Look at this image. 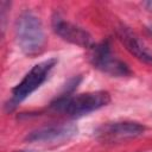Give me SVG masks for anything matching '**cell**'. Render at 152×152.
I'll return each mask as SVG.
<instances>
[{
  "label": "cell",
  "instance_id": "7",
  "mask_svg": "<svg viewBox=\"0 0 152 152\" xmlns=\"http://www.w3.org/2000/svg\"><path fill=\"white\" fill-rule=\"evenodd\" d=\"M77 126L74 124L64 125H52L32 131L26 135V141L28 142H51L68 140L77 134Z\"/></svg>",
  "mask_w": 152,
  "mask_h": 152
},
{
  "label": "cell",
  "instance_id": "5",
  "mask_svg": "<svg viewBox=\"0 0 152 152\" xmlns=\"http://www.w3.org/2000/svg\"><path fill=\"white\" fill-rule=\"evenodd\" d=\"M145 126L135 121H116L101 125L96 128L95 135L104 142H119L140 137L145 132Z\"/></svg>",
  "mask_w": 152,
  "mask_h": 152
},
{
  "label": "cell",
  "instance_id": "3",
  "mask_svg": "<svg viewBox=\"0 0 152 152\" xmlns=\"http://www.w3.org/2000/svg\"><path fill=\"white\" fill-rule=\"evenodd\" d=\"M56 63V58H49L36 64L25 75V77L12 89V96L5 104L6 110L12 112L14 108L18 107L19 103H21L27 96H30L34 90H37L46 81L50 71L53 69Z\"/></svg>",
  "mask_w": 152,
  "mask_h": 152
},
{
  "label": "cell",
  "instance_id": "9",
  "mask_svg": "<svg viewBox=\"0 0 152 152\" xmlns=\"http://www.w3.org/2000/svg\"><path fill=\"white\" fill-rule=\"evenodd\" d=\"M142 5H144V7H145L148 12H151V13H152V0L145 1V2H142Z\"/></svg>",
  "mask_w": 152,
  "mask_h": 152
},
{
  "label": "cell",
  "instance_id": "8",
  "mask_svg": "<svg viewBox=\"0 0 152 152\" xmlns=\"http://www.w3.org/2000/svg\"><path fill=\"white\" fill-rule=\"evenodd\" d=\"M116 36L131 55H133L140 62L152 66V51L139 39L134 32H132L126 26H120L116 30Z\"/></svg>",
  "mask_w": 152,
  "mask_h": 152
},
{
  "label": "cell",
  "instance_id": "2",
  "mask_svg": "<svg viewBox=\"0 0 152 152\" xmlns=\"http://www.w3.org/2000/svg\"><path fill=\"white\" fill-rule=\"evenodd\" d=\"M110 102L108 91L97 90L78 95L63 94L51 103V109L70 116H82L97 110Z\"/></svg>",
  "mask_w": 152,
  "mask_h": 152
},
{
  "label": "cell",
  "instance_id": "4",
  "mask_svg": "<svg viewBox=\"0 0 152 152\" xmlns=\"http://www.w3.org/2000/svg\"><path fill=\"white\" fill-rule=\"evenodd\" d=\"M88 58L94 68L109 76L126 77L132 75L129 66L113 53L109 40H102L97 44H93L89 48Z\"/></svg>",
  "mask_w": 152,
  "mask_h": 152
},
{
  "label": "cell",
  "instance_id": "1",
  "mask_svg": "<svg viewBox=\"0 0 152 152\" xmlns=\"http://www.w3.org/2000/svg\"><path fill=\"white\" fill-rule=\"evenodd\" d=\"M15 40L20 50L27 56L42 53L46 44V36L40 19L32 12H23L14 24Z\"/></svg>",
  "mask_w": 152,
  "mask_h": 152
},
{
  "label": "cell",
  "instance_id": "6",
  "mask_svg": "<svg viewBox=\"0 0 152 152\" xmlns=\"http://www.w3.org/2000/svg\"><path fill=\"white\" fill-rule=\"evenodd\" d=\"M52 28L57 36L68 43L87 49L93 45V39L88 31L65 20L59 14H55L52 17Z\"/></svg>",
  "mask_w": 152,
  "mask_h": 152
},
{
  "label": "cell",
  "instance_id": "10",
  "mask_svg": "<svg viewBox=\"0 0 152 152\" xmlns=\"http://www.w3.org/2000/svg\"><path fill=\"white\" fill-rule=\"evenodd\" d=\"M148 31H150V33L152 34V26H150V27H148Z\"/></svg>",
  "mask_w": 152,
  "mask_h": 152
}]
</instances>
